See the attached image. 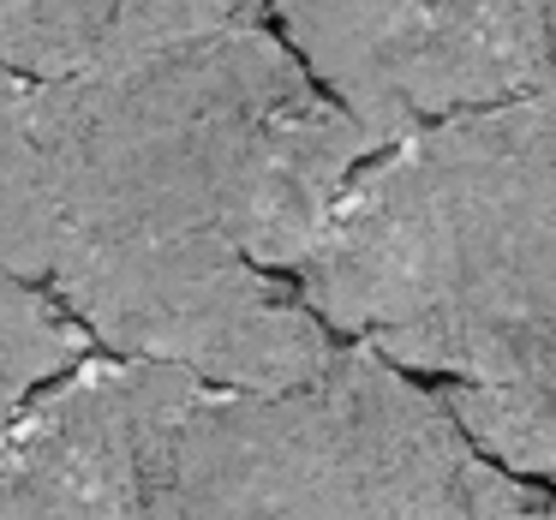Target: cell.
Segmentation results:
<instances>
[{"label": "cell", "mask_w": 556, "mask_h": 520, "mask_svg": "<svg viewBox=\"0 0 556 520\" xmlns=\"http://www.w3.org/2000/svg\"><path fill=\"white\" fill-rule=\"evenodd\" d=\"M61 221L42 180V150L30 132V78L0 61V264L42 281L54 264Z\"/></svg>", "instance_id": "cell-9"}, {"label": "cell", "mask_w": 556, "mask_h": 520, "mask_svg": "<svg viewBox=\"0 0 556 520\" xmlns=\"http://www.w3.org/2000/svg\"><path fill=\"white\" fill-rule=\"evenodd\" d=\"M467 520H556V496H544L539 479H520V472L503 467Z\"/></svg>", "instance_id": "cell-11"}, {"label": "cell", "mask_w": 556, "mask_h": 520, "mask_svg": "<svg viewBox=\"0 0 556 520\" xmlns=\"http://www.w3.org/2000/svg\"><path fill=\"white\" fill-rule=\"evenodd\" d=\"M556 0H413L383 66L389 144L425 121L551 97Z\"/></svg>", "instance_id": "cell-6"}, {"label": "cell", "mask_w": 556, "mask_h": 520, "mask_svg": "<svg viewBox=\"0 0 556 520\" xmlns=\"http://www.w3.org/2000/svg\"><path fill=\"white\" fill-rule=\"evenodd\" d=\"M264 0H0V61L25 78H97L168 54Z\"/></svg>", "instance_id": "cell-7"}, {"label": "cell", "mask_w": 556, "mask_h": 520, "mask_svg": "<svg viewBox=\"0 0 556 520\" xmlns=\"http://www.w3.org/2000/svg\"><path fill=\"white\" fill-rule=\"evenodd\" d=\"M42 288L132 359L186 365L216 389H305L336 359V329L293 269H269L216 233L61 240Z\"/></svg>", "instance_id": "cell-3"}, {"label": "cell", "mask_w": 556, "mask_h": 520, "mask_svg": "<svg viewBox=\"0 0 556 520\" xmlns=\"http://www.w3.org/2000/svg\"><path fill=\"white\" fill-rule=\"evenodd\" d=\"M30 132L61 240L216 233L269 269L305 264L336 198L383 150L269 18L121 73L30 78Z\"/></svg>", "instance_id": "cell-1"}, {"label": "cell", "mask_w": 556, "mask_h": 520, "mask_svg": "<svg viewBox=\"0 0 556 520\" xmlns=\"http://www.w3.org/2000/svg\"><path fill=\"white\" fill-rule=\"evenodd\" d=\"M269 25L377 138L383 132V66L413 0H264Z\"/></svg>", "instance_id": "cell-8"}, {"label": "cell", "mask_w": 556, "mask_h": 520, "mask_svg": "<svg viewBox=\"0 0 556 520\" xmlns=\"http://www.w3.org/2000/svg\"><path fill=\"white\" fill-rule=\"evenodd\" d=\"M204 389L186 365L85 353L0 443V520H138L162 443Z\"/></svg>", "instance_id": "cell-4"}, {"label": "cell", "mask_w": 556, "mask_h": 520, "mask_svg": "<svg viewBox=\"0 0 556 520\" xmlns=\"http://www.w3.org/2000/svg\"><path fill=\"white\" fill-rule=\"evenodd\" d=\"M419 305L371 341L437 377L460 431L520 479H556V97L467 109L407 138Z\"/></svg>", "instance_id": "cell-2"}, {"label": "cell", "mask_w": 556, "mask_h": 520, "mask_svg": "<svg viewBox=\"0 0 556 520\" xmlns=\"http://www.w3.org/2000/svg\"><path fill=\"white\" fill-rule=\"evenodd\" d=\"M138 520H371L324 389H216L162 443Z\"/></svg>", "instance_id": "cell-5"}, {"label": "cell", "mask_w": 556, "mask_h": 520, "mask_svg": "<svg viewBox=\"0 0 556 520\" xmlns=\"http://www.w3.org/2000/svg\"><path fill=\"white\" fill-rule=\"evenodd\" d=\"M90 347H97V335L42 281L0 264V424L7 431H13L18 407L49 377L73 371Z\"/></svg>", "instance_id": "cell-10"}, {"label": "cell", "mask_w": 556, "mask_h": 520, "mask_svg": "<svg viewBox=\"0 0 556 520\" xmlns=\"http://www.w3.org/2000/svg\"><path fill=\"white\" fill-rule=\"evenodd\" d=\"M551 491H556V479H551Z\"/></svg>", "instance_id": "cell-12"}, {"label": "cell", "mask_w": 556, "mask_h": 520, "mask_svg": "<svg viewBox=\"0 0 556 520\" xmlns=\"http://www.w3.org/2000/svg\"><path fill=\"white\" fill-rule=\"evenodd\" d=\"M551 97H556V85H551Z\"/></svg>", "instance_id": "cell-13"}]
</instances>
